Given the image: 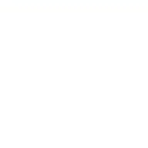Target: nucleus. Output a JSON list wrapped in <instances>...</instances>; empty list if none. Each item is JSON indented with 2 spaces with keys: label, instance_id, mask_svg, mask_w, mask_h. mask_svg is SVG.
Listing matches in <instances>:
<instances>
[]
</instances>
